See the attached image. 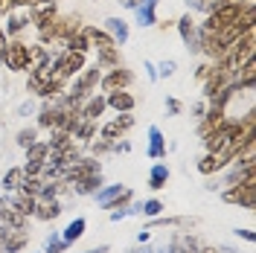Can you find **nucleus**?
Instances as JSON below:
<instances>
[{"label":"nucleus","mask_w":256,"mask_h":253,"mask_svg":"<svg viewBox=\"0 0 256 253\" xmlns=\"http://www.w3.org/2000/svg\"><path fill=\"white\" fill-rule=\"evenodd\" d=\"M96 120H82V122H76V128H73V134H76V137H79V140H90V137H94V131H96V126H94Z\"/></svg>","instance_id":"15"},{"label":"nucleus","mask_w":256,"mask_h":253,"mask_svg":"<svg viewBox=\"0 0 256 253\" xmlns=\"http://www.w3.org/2000/svg\"><path fill=\"white\" fill-rule=\"evenodd\" d=\"M108 30L114 32V35H111L114 41H120V44L126 41V35H128V30H126V20H120V18H111V20H108Z\"/></svg>","instance_id":"17"},{"label":"nucleus","mask_w":256,"mask_h":253,"mask_svg":"<svg viewBox=\"0 0 256 253\" xmlns=\"http://www.w3.org/2000/svg\"><path fill=\"white\" fill-rule=\"evenodd\" d=\"M163 180H166V169H163V166H154V172H152V186L158 190Z\"/></svg>","instance_id":"26"},{"label":"nucleus","mask_w":256,"mask_h":253,"mask_svg":"<svg viewBox=\"0 0 256 253\" xmlns=\"http://www.w3.org/2000/svg\"><path fill=\"white\" fill-rule=\"evenodd\" d=\"M32 3H38V0H24V6H32Z\"/></svg>","instance_id":"32"},{"label":"nucleus","mask_w":256,"mask_h":253,"mask_svg":"<svg viewBox=\"0 0 256 253\" xmlns=\"http://www.w3.org/2000/svg\"><path fill=\"white\" fill-rule=\"evenodd\" d=\"M32 142H35V128H26V131H20V134H18V146L30 148Z\"/></svg>","instance_id":"24"},{"label":"nucleus","mask_w":256,"mask_h":253,"mask_svg":"<svg viewBox=\"0 0 256 253\" xmlns=\"http://www.w3.org/2000/svg\"><path fill=\"white\" fill-rule=\"evenodd\" d=\"M96 82H99V64L90 67V70H84V73H79V79H76V84H73V94L64 99V105H67V108H76L82 99L94 96L90 90L96 88Z\"/></svg>","instance_id":"3"},{"label":"nucleus","mask_w":256,"mask_h":253,"mask_svg":"<svg viewBox=\"0 0 256 253\" xmlns=\"http://www.w3.org/2000/svg\"><path fill=\"white\" fill-rule=\"evenodd\" d=\"M105 111V96H90V99H88V105H84V108H82V120H96V116H99V114Z\"/></svg>","instance_id":"9"},{"label":"nucleus","mask_w":256,"mask_h":253,"mask_svg":"<svg viewBox=\"0 0 256 253\" xmlns=\"http://www.w3.org/2000/svg\"><path fill=\"white\" fill-rule=\"evenodd\" d=\"M56 20V3H32V24L38 30H47L50 24Z\"/></svg>","instance_id":"6"},{"label":"nucleus","mask_w":256,"mask_h":253,"mask_svg":"<svg viewBox=\"0 0 256 253\" xmlns=\"http://www.w3.org/2000/svg\"><path fill=\"white\" fill-rule=\"evenodd\" d=\"M3 62H6L9 70L20 73V70H30V67H32V52H30L26 44L12 41V44H6V50H3Z\"/></svg>","instance_id":"4"},{"label":"nucleus","mask_w":256,"mask_h":253,"mask_svg":"<svg viewBox=\"0 0 256 253\" xmlns=\"http://www.w3.org/2000/svg\"><path fill=\"white\" fill-rule=\"evenodd\" d=\"M172 70H175V64H172V62H166L163 67H160V73H163V76H172Z\"/></svg>","instance_id":"28"},{"label":"nucleus","mask_w":256,"mask_h":253,"mask_svg":"<svg viewBox=\"0 0 256 253\" xmlns=\"http://www.w3.org/2000/svg\"><path fill=\"white\" fill-rule=\"evenodd\" d=\"M38 126L41 128H56V111H52V108H44L41 116H38Z\"/></svg>","instance_id":"22"},{"label":"nucleus","mask_w":256,"mask_h":253,"mask_svg":"<svg viewBox=\"0 0 256 253\" xmlns=\"http://www.w3.org/2000/svg\"><path fill=\"white\" fill-rule=\"evenodd\" d=\"M126 3H128V6H134V3H137V0H126Z\"/></svg>","instance_id":"33"},{"label":"nucleus","mask_w":256,"mask_h":253,"mask_svg":"<svg viewBox=\"0 0 256 253\" xmlns=\"http://www.w3.org/2000/svg\"><path fill=\"white\" fill-rule=\"evenodd\" d=\"M84 35H88V41H94L96 44V50H111V47H116V41H114L108 32H102V30H96V26H88L84 30Z\"/></svg>","instance_id":"8"},{"label":"nucleus","mask_w":256,"mask_h":253,"mask_svg":"<svg viewBox=\"0 0 256 253\" xmlns=\"http://www.w3.org/2000/svg\"><path fill=\"white\" fill-rule=\"evenodd\" d=\"M222 166H224L222 154H207V158H204V160H201V163H198V169H201V172H204V174L216 172V169H222Z\"/></svg>","instance_id":"16"},{"label":"nucleus","mask_w":256,"mask_h":253,"mask_svg":"<svg viewBox=\"0 0 256 253\" xmlns=\"http://www.w3.org/2000/svg\"><path fill=\"white\" fill-rule=\"evenodd\" d=\"M244 12V6H242L239 0H224V3H218L212 12L207 15V20H204V26H201V32H210V35H216V32L227 30L230 24H236L239 20V15Z\"/></svg>","instance_id":"1"},{"label":"nucleus","mask_w":256,"mask_h":253,"mask_svg":"<svg viewBox=\"0 0 256 253\" xmlns=\"http://www.w3.org/2000/svg\"><path fill=\"white\" fill-rule=\"evenodd\" d=\"M20 180H24V169H12V172L3 178V186H6V190H18Z\"/></svg>","instance_id":"21"},{"label":"nucleus","mask_w":256,"mask_h":253,"mask_svg":"<svg viewBox=\"0 0 256 253\" xmlns=\"http://www.w3.org/2000/svg\"><path fill=\"white\" fill-rule=\"evenodd\" d=\"M146 212H152V216H154V212H160V204H158V201H152V204H148V210H146Z\"/></svg>","instance_id":"30"},{"label":"nucleus","mask_w":256,"mask_h":253,"mask_svg":"<svg viewBox=\"0 0 256 253\" xmlns=\"http://www.w3.org/2000/svg\"><path fill=\"white\" fill-rule=\"evenodd\" d=\"M24 24H26V18L24 15H12L9 18V32H20L24 30Z\"/></svg>","instance_id":"27"},{"label":"nucleus","mask_w":256,"mask_h":253,"mask_svg":"<svg viewBox=\"0 0 256 253\" xmlns=\"http://www.w3.org/2000/svg\"><path fill=\"white\" fill-rule=\"evenodd\" d=\"M120 67V58H116V47L111 50H99V67Z\"/></svg>","instance_id":"18"},{"label":"nucleus","mask_w":256,"mask_h":253,"mask_svg":"<svg viewBox=\"0 0 256 253\" xmlns=\"http://www.w3.org/2000/svg\"><path fill=\"white\" fill-rule=\"evenodd\" d=\"M3 210H6V201H3V198H0V212H3Z\"/></svg>","instance_id":"31"},{"label":"nucleus","mask_w":256,"mask_h":253,"mask_svg":"<svg viewBox=\"0 0 256 253\" xmlns=\"http://www.w3.org/2000/svg\"><path fill=\"white\" fill-rule=\"evenodd\" d=\"M178 26H180V38H184V41L190 44L192 38H195V26H192V18H190V15L180 18V20H178Z\"/></svg>","instance_id":"19"},{"label":"nucleus","mask_w":256,"mask_h":253,"mask_svg":"<svg viewBox=\"0 0 256 253\" xmlns=\"http://www.w3.org/2000/svg\"><path fill=\"white\" fill-rule=\"evenodd\" d=\"M47 154H50V146H47V142H32L30 148H26V160H30L32 166H41Z\"/></svg>","instance_id":"11"},{"label":"nucleus","mask_w":256,"mask_h":253,"mask_svg":"<svg viewBox=\"0 0 256 253\" xmlns=\"http://www.w3.org/2000/svg\"><path fill=\"white\" fill-rule=\"evenodd\" d=\"M224 82H227V73H224V70H216V73H212V79L204 84V96H207V99L218 96V94H222V88H224Z\"/></svg>","instance_id":"10"},{"label":"nucleus","mask_w":256,"mask_h":253,"mask_svg":"<svg viewBox=\"0 0 256 253\" xmlns=\"http://www.w3.org/2000/svg\"><path fill=\"white\" fill-rule=\"evenodd\" d=\"M207 253H216V250H207Z\"/></svg>","instance_id":"34"},{"label":"nucleus","mask_w":256,"mask_h":253,"mask_svg":"<svg viewBox=\"0 0 256 253\" xmlns=\"http://www.w3.org/2000/svg\"><path fill=\"white\" fill-rule=\"evenodd\" d=\"M67 50L88 52V50H90V41H88V35H84V32H76V35H70V38H67Z\"/></svg>","instance_id":"14"},{"label":"nucleus","mask_w":256,"mask_h":253,"mask_svg":"<svg viewBox=\"0 0 256 253\" xmlns=\"http://www.w3.org/2000/svg\"><path fill=\"white\" fill-rule=\"evenodd\" d=\"M122 131H126V128L120 126V122H116V120H114V122H108V126L102 128V140H116V137H120V134H122Z\"/></svg>","instance_id":"20"},{"label":"nucleus","mask_w":256,"mask_h":253,"mask_svg":"<svg viewBox=\"0 0 256 253\" xmlns=\"http://www.w3.org/2000/svg\"><path fill=\"white\" fill-rule=\"evenodd\" d=\"M131 73H128L126 67H116V70H111L105 79H102V90L105 94H114V90H126L128 84H131Z\"/></svg>","instance_id":"5"},{"label":"nucleus","mask_w":256,"mask_h":253,"mask_svg":"<svg viewBox=\"0 0 256 253\" xmlns=\"http://www.w3.org/2000/svg\"><path fill=\"white\" fill-rule=\"evenodd\" d=\"M82 230H84V222H73L70 224V227H67V233H64V238H67V242H73V238H79L82 236Z\"/></svg>","instance_id":"23"},{"label":"nucleus","mask_w":256,"mask_h":253,"mask_svg":"<svg viewBox=\"0 0 256 253\" xmlns=\"http://www.w3.org/2000/svg\"><path fill=\"white\" fill-rule=\"evenodd\" d=\"M82 70H84V52H76V50H64L62 56L52 62V73L64 82L79 76Z\"/></svg>","instance_id":"2"},{"label":"nucleus","mask_w":256,"mask_h":253,"mask_svg":"<svg viewBox=\"0 0 256 253\" xmlns=\"http://www.w3.org/2000/svg\"><path fill=\"white\" fill-rule=\"evenodd\" d=\"M105 105H111L114 111L131 114V111H134V96H131V94H126V90H114V94H108V99H105Z\"/></svg>","instance_id":"7"},{"label":"nucleus","mask_w":256,"mask_h":253,"mask_svg":"<svg viewBox=\"0 0 256 253\" xmlns=\"http://www.w3.org/2000/svg\"><path fill=\"white\" fill-rule=\"evenodd\" d=\"M152 158H160V154H163V142H160V131L158 128H152Z\"/></svg>","instance_id":"25"},{"label":"nucleus","mask_w":256,"mask_h":253,"mask_svg":"<svg viewBox=\"0 0 256 253\" xmlns=\"http://www.w3.org/2000/svg\"><path fill=\"white\" fill-rule=\"evenodd\" d=\"M58 212H62V206L56 204V201H44V204L35 206V216H38V218H44V222H47V218H56Z\"/></svg>","instance_id":"13"},{"label":"nucleus","mask_w":256,"mask_h":253,"mask_svg":"<svg viewBox=\"0 0 256 253\" xmlns=\"http://www.w3.org/2000/svg\"><path fill=\"white\" fill-rule=\"evenodd\" d=\"M12 206H15L20 216H30V212H35V198H32V195H26V192H20Z\"/></svg>","instance_id":"12"},{"label":"nucleus","mask_w":256,"mask_h":253,"mask_svg":"<svg viewBox=\"0 0 256 253\" xmlns=\"http://www.w3.org/2000/svg\"><path fill=\"white\" fill-rule=\"evenodd\" d=\"M3 50H6V32L0 30V58H3Z\"/></svg>","instance_id":"29"}]
</instances>
